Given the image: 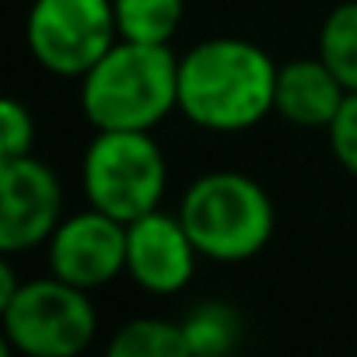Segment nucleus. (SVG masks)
<instances>
[{
  "mask_svg": "<svg viewBox=\"0 0 357 357\" xmlns=\"http://www.w3.org/2000/svg\"><path fill=\"white\" fill-rule=\"evenodd\" d=\"M277 63L245 39H207L178 60V112L190 123L235 133L273 112Z\"/></svg>",
  "mask_w": 357,
  "mask_h": 357,
  "instance_id": "obj_1",
  "label": "nucleus"
},
{
  "mask_svg": "<svg viewBox=\"0 0 357 357\" xmlns=\"http://www.w3.org/2000/svg\"><path fill=\"white\" fill-rule=\"evenodd\" d=\"M81 109L95 130H151L178 109V60L161 43L116 39L81 77Z\"/></svg>",
  "mask_w": 357,
  "mask_h": 357,
  "instance_id": "obj_2",
  "label": "nucleus"
},
{
  "mask_svg": "<svg viewBox=\"0 0 357 357\" xmlns=\"http://www.w3.org/2000/svg\"><path fill=\"white\" fill-rule=\"evenodd\" d=\"M193 245L218 263H242L263 252L273 235V204L256 178L242 172L200 175L178 204Z\"/></svg>",
  "mask_w": 357,
  "mask_h": 357,
  "instance_id": "obj_3",
  "label": "nucleus"
},
{
  "mask_svg": "<svg viewBox=\"0 0 357 357\" xmlns=\"http://www.w3.org/2000/svg\"><path fill=\"white\" fill-rule=\"evenodd\" d=\"M168 168L147 130H98L84 151V193L95 211L130 225L158 211Z\"/></svg>",
  "mask_w": 357,
  "mask_h": 357,
  "instance_id": "obj_4",
  "label": "nucleus"
},
{
  "mask_svg": "<svg viewBox=\"0 0 357 357\" xmlns=\"http://www.w3.org/2000/svg\"><path fill=\"white\" fill-rule=\"evenodd\" d=\"M0 315L8 343L29 357H74L95 340L98 329L88 291L60 280L56 273L22 284Z\"/></svg>",
  "mask_w": 357,
  "mask_h": 357,
  "instance_id": "obj_5",
  "label": "nucleus"
},
{
  "mask_svg": "<svg viewBox=\"0 0 357 357\" xmlns=\"http://www.w3.org/2000/svg\"><path fill=\"white\" fill-rule=\"evenodd\" d=\"M119 39L112 0H36L29 50L60 77H84Z\"/></svg>",
  "mask_w": 357,
  "mask_h": 357,
  "instance_id": "obj_6",
  "label": "nucleus"
},
{
  "mask_svg": "<svg viewBox=\"0 0 357 357\" xmlns=\"http://www.w3.org/2000/svg\"><path fill=\"white\" fill-rule=\"evenodd\" d=\"M60 178L56 172L32 158L0 161V249L8 256L46 245L60 228Z\"/></svg>",
  "mask_w": 357,
  "mask_h": 357,
  "instance_id": "obj_7",
  "label": "nucleus"
},
{
  "mask_svg": "<svg viewBox=\"0 0 357 357\" xmlns=\"http://www.w3.org/2000/svg\"><path fill=\"white\" fill-rule=\"evenodd\" d=\"M46 245L50 270L84 291L102 287L126 270V225L95 207L63 218Z\"/></svg>",
  "mask_w": 357,
  "mask_h": 357,
  "instance_id": "obj_8",
  "label": "nucleus"
},
{
  "mask_svg": "<svg viewBox=\"0 0 357 357\" xmlns=\"http://www.w3.org/2000/svg\"><path fill=\"white\" fill-rule=\"evenodd\" d=\"M197 245L178 214L151 211L126 225V273L151 294H175L193 280Z\"/></svg>",
  "mask_w": 357,
  "mask_h": 357,
  "instance_id": "obj_9",
  "label": "nucleus"
},
{
  "mask_svg": "<svg viewBox=\"0 0 357 357\" xmlns=\"http://www.w3.org/2000/svg\"><path fill=\"white\" fill-rule=\"evenodd\" d=\"M347 98L340 77L319 60H291L277 70L273 112L294 126H329Z\"/></svg>",
  "mask_w": 357,
  "mask_h": 357,
  "instance_id": "obj_10",
  "label": "nucleus"
},
{
  "mask_svg": "<svg viewBox=\"0 0 357 357\" xmlns=\"http://www.w3.org/2000/svg\"><path fill=\"white\" fill-rule=\"evenodd\" d=\"M112 8L119 39L168 46V39L178 32V22H183L186 0H112Z\"/></svg>",
  "mask_w": 357,
  "mask_h": 357,
  "instance_id": "obj_11",
  "label": "nucleus"
},
{
  "mask_svg": "<svg viewBox=\"0 0 357 357\" xmlns=\"http://www.w3.org/2000/svg\"><path fill=\"white\" fill-rule=\"evenodd\" d=\"M109 357H190L186 329L183 322L151 319V315L133 319L112 336Z\"/></svg>",
  "mask_w": 357,
  "mask_h": 357,
  "instance_id": "obj_12",
  "label": "nucleus"
},
{
  "mask_svg": "<svg viewBox=\"0 0 357 357\" xmlns=\"http://www.w3.org/2000/svg\"><path fill=\"white\" fill-rule=\"evenodd\" d=\"M319 56L347 91H357V0L329 11L319 32Z\"/></svg>",
  "mask_w": 357,
  "mask_h": 357,
  "instance_id": "obj_13",
  "label": "nucleus"
},
{
  "mask_svg": "<svg viewBox=\"0 0 357 357\" xmlns=\"http://www.w3.org/2000/svg\"><path fill=\"white\" fill-rule=\"evenodd\" d=\"M186 329V343L190 354L197 357H221L231 354L242 340V319L235 308L221 305V301H207L200 308H193L183 322Z\"/></svg>",
  "mask_w": 357,
  "mask_h": 357,
  "instance_id": "obj_14",
  "label": "nucleus"
},
{
  "mask_svg": "<svg viewBox=\"0 0 357 357\" xmlns=\"http://www.w3.org/2000/svg\"><path fill=\"white\" fill-rule=\"evenodd\" d=\"M36 140V123L32 112L18 98L0 102V158H22L32 151Z\"/></svg>",
  "mask_w": 357,
  "mask_h": 357,
  "instance_id": "obj_15",
  "label": "nucleus"
},
{
  "mask_svg": "<svg viewBox=\"0 0 357 357\" xmlns=\"http://www.w3.org/2000/svg\"><path fill=\"white\" fill-rule=\"evenodd\" d=\"M326 130H329V147H333L336 161L350 175H357V91H347L340 112L333 116V123Z\"/></svg>",
  "mask_w": 357,
  "mask_h": 357,
  "instance_id": "obj_16",
  "label": "nucleus"
},
{
  "mask_svg": "<svg viewBox=\"0 0 357 357\" xmlns=\"http://www.w3.org/2000/svg\"><path fill=\"white\" fill-rule=\"evenodd\" d=\"M22 291V284L15 280V270H11V263H0V308H4L15 294Z\"/></svg>",
  "mask_w": 357,
  "mask_h": 357,
  "instance_id": "obj_17",
  "label": "nucleus"
}]
</instances>
